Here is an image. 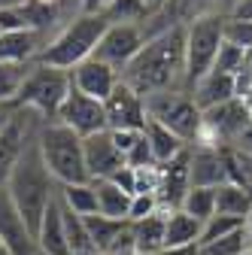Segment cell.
Returning <instances> with one entry per match:
<instances>
[{
  "mask_svg": "<svg viewBox=\"0 0 252 255\" xmlns=\"http://www.w3.org/2000/svg\"><path fill=\"white\" fill-rule=\"evenodd\" d=\"M119 79L134 88L140 98L158 91H182L185 79V27H170L143 43V49L128 61Z\"/></svg>",
  "mask_w": 252,
  "mask_h": 255,
  "instance_id": "1",
  "label": "cell"
},
{
  "mask_svg": "<svg viewBox=\"0 0 252 255\" xmlns=\"http://www.w3.org/2000/svg\"><path fill=\"white\" fill-rule=\"evenodd\" d=\"M9 191L12 204L18 207V213L24 216L30 234L37 237V228L43 222L46 207L52 204V198L58 195V182L52 179V173L43 164V155L37 149V140H30L21 152V158L15 161V167L9 170V179L3 185Z\"/></svg>",
  "mask_w": 252,
  "mask_h": 255,
  "instance_id": "2",
  "label": "cell"
},
{
  "mask_svg": "<svg viewBox=\"0 0 252 255\" xmlns=\"http://www.w3.org/2000/svg\"><path fill=\"white\" fill-rule=\"evenodd\" d=\"M37 149L43 155V164L58 185H79L91 182L82 158V137L73 134L61 122H46L37 134Z\"/></svg>",
  "mask_w": 252,
  "mask_h": 255,
  "instance_id": "3",
  "label": "cell"
},
{
  "mask_svg": "<svg viewBox=\"0 0 252 255\" xmlns=\"http://www.w3.org/2000/svg\"><path fill=\"white\" fill-rule=\"evenodd\" d=\"M107 18L104 15H79L73 18L64 30H58L52 37V43L34 58L37 64H46V67H58V70H73L76 64L88 61L94 55V46L104 37L107 30Z\"/></svg>",
  "mask_w": 252,
  "mask_h": 255,
  "instance_id": "4",
  "label": "cell"
},
{
  "mask_svg": "<svg viewBox=\"0 0 252 255\" xmlns=\"http://www.w3.org/2000/svg\"><path fill=\"white\" fill-rule=\"evenodd\" d=\"M225 18L222 12H210L185 27V79L182 91L192 94V88L213 70L216 55L225 43Z\"/></svg>",
  "mask_w": 252,
  "mask_h": 255,
  "instance_id": "5",
  "label": "cell"
},
{
  "mask_svg": "<svg viewBox=\"0 0 252 255\" xmlns=\"http://www.w3.org/2000/svg\"><path fill=\"white\" fill-rule=\"evenodd\" d=\"M146 116L152 122L164 125L170 134H176L185 146H195L204 131V113L195 107L192 94L185 91H158L143 98Z\"/></svg>",
  "mask_w": 252,
  "mask_h": 255,
  "instance_id": "6",
  "label": "cell"
},
{
  "mask_svg": "<svg viewBox=\"0 0 252 255\" xmlns=\"http://www.w3.org/2000/svg\"><path fill=\"white\" fill-rule=\"evenodd\" d=\"M67 91H70V73L67 70L46 67V64L34 61V67H30L18 98H15V107H27V110L40 113L46 122H55Z\"/></svg>",
  "mask_w": 252,
  "mask_h": 255,
  "instance_id": "7",
  "label": "cell"
},
{
  "mask_svg": "<svg viewBox=\"0 0 252 255\" xmlns=\"http://www.w3.org/2000/svg\"><path fill=\"white\" fill-rule=\"evenodd\" d=\"M43 125H46V119L40 113L27 110V107H15L9 125L0 131V185H6L9 170L15 167V161L21 158L24 146L30 140H37V134H40Z\"/></svg>",
  "mask_w": 252,
  "mask_h": 255,
  "instance_id": "8",
  "label": "cell"
},
{
  "mask_svg": "<svg viewBox=\"0 0 252 255\" xmlns=\"http://www.w3.org/2000/svg\"><path fill=\"white\" fill-rule=\"evenodd\" d=\"M146 37H143V27L134 24V21H110L107 30H104V37L98 40V46H94V55L91 58H98L104 64H110L113 70H125L128 67V61L143 49Z\"/></svg>",
  "mask_w": 252,
  "mask_h": 255,
  "instance_id": "9",
  "label": "cell"
},
{
  "mask_svg": "<svg viewBox=\"0 0 252 255\" xmlns=\"http://www.w3.org/2000/svg\"><path fill=\"white\" fill-rule=\"evenodd\" d=\"M55 122H61L64 128H70V131L79 134L82 140L91 137V134H101V131H107L104 101H94V98H88V94H82V91H76L70 85V91H67L64 104H61Z\"/></svg>",
  "mask_w": 252,
  "mask_h": 255,
  "instance_id": "10",
  "label": "cell"
},
{
  "mask_svg": "<svg viewBox=\"0 0 252 255\" xmlns=\"http://www.w3.org/2000/svg\"><path fill=\"white\" fill-rule=\"evenodd\" d=\"M249 128H252L249 110H246V104L240 98H234V101H228L222 107H213V110L204 113V131H201L198 143H207V146H213L219 140L234 143L243 131H249Z\"/></svg>",
  "mask_w": 252,
  "mask_h": 255,
  "instance_id": "11",
  "label": "cell"
},
{
  "mask_svg": "<svg viewBox=\"0 0 252 255\" xmlns=\"http://www.w3.org/2000/svg\"><path fill=\"white\" fill-rule=\"evenodd\" d=\"M104 113H107V131H143L149 122L143 98L122 79L113 88V94L104 101Z\"/></svg>",
  "mask_w": 252,
  "mask_h": 255,
  "instance_id": "12",
  "label": "cell"
},
{
  "mask_svg": "<svg viewBox=\"0 0 252 255\" xmlns=\"http://www.w3.org/2000/svg\"><path fill=\"white\" fill-rule=\"evenodd\" d=\"M0 240L9 249V255H34L37 252V237L30 234L24 216L12 204L9 191L0 185Z\"/></svg>",
  "mask_w": 252,
  "mask_h": 255,
  "instance_id": "13",
  "label": "cell"
},
{
  "mask_svg": "<svg viewBox=\"0 0 252 255\" xmlns=\"http://www.w3.org/2000/svg\"><path fill=\"white\" fill-rule=\"evenodd\" d=\"M82 158H85V170H88V179L98 182V179H110L116 170L125 167V155L116 149L110 131H101V134H91L82 140Z\"/></svg>",
  "mask_w": 252,
  "mask_h": 255,
  "instance_id": "14",
  "label": "cell"
},
{
  "mask_svg": "<svg viewBox=\"0 0 252 255\" xmlns=\"http://www.w3.org/2000/svg\"><path fill=\"white\" fill-rule=\"evenodd\" d=\"M161 170V188H158V201L164 210H179L185 191L192 188V146H185L176 158H170Z\"/></svg>",
  "mask_w": 252,
  "mask_h": 255,
  "instance_id": "15",
  "label": "cell"
},
{
  "mask_svg": "<svg viewBox=\"0 0 252 255\" xmlns=\"http://www.w3.org/2000/svg\"><path fill=\"white\" fill-rule=\"evenodd\" d=\"M222 182H231L228 152L219 146H207V143L192 146V185L195 188H216Z\"/></svg>",
  "mask_w": 252,
  "mask_h": 255,
  "instance_id": "16",
  "label": "cell"
},
{
  "mask_svg": "<svg viewBox=\"0 0 252 255\" xmlns=\"http://www.w3.org/2000/svg\"><path fill=\"white\" fill-rule=\"evenodd\" d=\"M70 85L94 101H107L113 88L119 85V70H113L110 64H104L98 58H88L70 70Z\"/></svg>",
  "mask_w": 252,
  "mask_h": 255,
  "instance_id": "17",
  "label": "cell"
},
{
  "mask_svg": "<svg viewBox=\"0 0 252 255\" xmlns=\"http://www.w3.org/2000/svg\"><path fill=\"white\" fill-rule=\"evenodd\" d=\"M237 98V76H228V73H216L210 70L195 88H192V101L201 113L213 110V107H222L228 101Z\"/></svg>",
  "mask_w": 252,
  "mask_h": 255,
  "instance_id": "18",
  "label": "cell"
},
{
  "mask_svg": "<svg viewBox=\"0 0 252 255\" xmlns=\"http://www.w3.org/2000/svg\"><path fill=\"white\" fill-rule=\"evenodd\" d=\"M37 249L43 255H70L67 234H64V219H61V198L58 195L46 207L43 222H40V228H37Z\"/></svg>",
  "mask_w": 252,
  "mask_h": 255,
  "instance_id": "19",
  "label": "cell"
},
{
  "mask_svg": "<svg viewBox=\"0 0 252 255\" xmlns=\"http://www.w3.org/2000/svg\"><path fill=\"white\" fill-rule=\"evenodd\" d=\"M49 46V37L40 30H12L0 34V61H34Z\"/></svg>",
  "mask_w": 252,
  "mask_h": 255,
  "instance_id": "20",
  "label": "cell"
},
{
  "mask_svg": "<svg viewBox=\"0 0 252 255\" xmlns=\"http://www.w3.org/2000/svg\"><path fill=\"white\" fill-rule=\"evenodd\" d=\"M167 213H170V210H158V213L149 216V219L131 222L137 255H158V252L164 249V225H167Z\"/></svg>",
  "mask_w": 252,
  "mask_h": 255,
  "instance_id": "21",
  "label": "cell"
},
{
  "mask_svg": "<svg viewBox=\"0 0 252 255\" xmlns=\"http://www.w3.org/2000/svg\"><path fill=\"white\" fill-rule=\"evenodd\" d=\"M216 213L249 222V216H252V188L240 185V182H222V185H216Z\"/></svg>",
  "mask_w": 252,
  "mask_h": 255,
  "instance_id": "22",
  "label": "cell"
},
{
  "mask_svg": "<svg viewBox=\"0 0 252 255\" xmlns=\"http://www.w3.org/2000/svg\"><path fill=\"white\" fill-rule=\"evenodd\" d=\"M143 137L149 140V149H152V158H155V164H167L170 158H176L182 149H185V143L176 137V134H170L164 125H158V122H146V128H143Z\"/></svg>",
  "mask_w": 252,
  "mask_h": 255,
  "instance_id": "23",
  "label": "cell"
},
{
  "mask_svg": "<svg viewBox=\"0 0 252 255\" xmlns=\"http://www.w3.org/2000/svg\"><path fill=\"white\" fill-rule=\"evenodd\" d=\"M82 222H85V231H88L94 249H98V255H107L110 246L116 243V237L128 228V222H125V219H107V216H101V213L82 216Z\"/></svg>",
  "mask_w": 252,
  "mask_h": 255,
  "instance_id": "24",
  "label": "cell"
},
{
  "mask_svg": "<svg viewBox=\"0 0 252 255\" xmlns=\"http://www.w3.org/2000/svg\"><path fill=\"white\" fill-rule=\"evenodd\" d=\"M94 191H98V213L101 216L128 222V207H131V195H128V191H122L110 179H98V182H94Z\"/></svg>",
  "mask_w": 252,
  "mask_h": 255,
  "instance_id": "25",
  "label": "cell"
},
{
  "mask_svg": "<svg viewBox=\"0 0 252 255\" xmlns=\"http://www.w3.org/2000/svg\"><path fill=\"white\" fill-rule=\"evenodd\" d=\"M201 225L195 216H188L182 210H170L167 213V225H164V246H185V243H198L201 237Z\"/></svg>",
  "mask_w": 252,
  "mask_h": 255,
  "instance_id": "26",
  "label": "cell"
},
{
  "mask_svg": "<svg viewBox=\"0 0 252 255\" xmlns=\"http://www.w3.org/2000/svg\"><path fill=\"white\" fill-rule=\"evenodd\" d=\"M34 61H0V104H15Z\"/></svg>",
  "mask_w": 252,
  "mask_h": 255,
  "instance_id": "27",
  "label": "cell"
},
{
  "mask_svg": "<svg viewBox=\"0 0 252 255\" xmlns=\"http://www.w3.org/2000/svg\"><path fill=\"white\" fill-rule=\"evenodd\" d=\"M58 198L67 210H73L76 216H91L98 213V191L94 182H79V185H58Z\"/></svg>",
  "mask_w": 252,
  "mask_h": 255,
  "instance_id": "28",
  "label": "cell"
},
{
  "mask_svg": "<svg viewBox=\"0 0 252 255\" xmlns=\"http://www.w3.org/2000/svg\"><path fill=\"white\" fill-rule=\"evenodd\" d=\"M61 219H64V234H67L70 255H98V249H94V243H91V237L85 231L82 216H76L73 210H67L61 204Z\"/></svg>",
  "mask_w": 252,
  "mask_h": 255,
  "instance_id": "29",
  "label": "cell"
},
{
  "mask_svg": "<svg viewBox=\"0 0 252 255\" xmlns=\"http://www.w3.org/2000/svg\"><path fill=\"white\" fill-rule=\"evenodd\" d=\"M179 210L188 213V216H195L198 222L213 219V216H216V188H195V185H192V188L185 191Z\"/></svg>",
  "mask_w": 252,
  "mask_h": 255,
  "instance_id": "30",
  "label": "cell"
},
{
  "mask_svg": "<svg viewBox=\"0 0 252 255\" xmlns=\"http://www.w3.org/2000/svg\"><path fill=\"white\" fill-rule=\"evenodd\" d=\"M249 249H252L249 234H246V228H240V231H231L225 237L201 246V255H249Z\"/></svg>",
  "mask_w": 252,
  "mask_h": 255,
  "instance_id": "31",
  "label": "cell"
},
{
  "mask_svg": "<svg viewBox=\"0 0 252 255\" xmlns=\"http://www.w3.org/2000/svg\"><path fill=\"white\" fill-rule=\"evenodd\" d=\"M149 15H152L149 0H113L104 18L107 21H134V24H140Z\"/></svg>",
  "mask_w": 252,
  "mask_h": 255,
  "instance_id": "32",
  "label": "cell"
},
{
  "mask_svg": "<svg viewBox=\"0 0 252 255\" xmlns=\"http://www.w3.org/2000/svg\"><path fill=\"white\" fill-rule=\"evenodd\" d=\"M240 228H246V219H234V216H213V219H207L204 225H201V237H198V246H207V243H213V240H219V237H225V234H231V231H240Z\"/></svg>",
  "mask_w": 252,
  "mask_h": 255,
  "instance_id": "33",
  "label": "cell"
},
{
  "mask_svg": "<svg viewBox=\"0 0 252 255\" xmlns=\"http://www.w3.org/2000/svg\"><path fill=\"white\" fill-rule=\"evenodd\" d=\"M225 43H231L243 52H252V18L228 15L225 18Z\"/></svg>",
  "mask_w": 252,
  "mask_h": 255,
  "instance_id": "34",
  "label": "cell"
},
{
  "mask_svg": "<svg viewBox=\"0 0 252 255\" xmlns=\"http://www.w3.org/2000/svg\"><path fill=\"white\" fill-rule=\"evenodd\" d=\"M243 64H246V52L231 46V43H222V49H219L216 55V64H213V70L216 73H228V76H237L243 70Z\"/></svg>",
  "mask_w": 252,
  "mask_h": 255,
  "instance_id": "35",
  "label": "cell"
},
{
  "mask_svg": "<svg viewBox=\"0 0 252 255\" xmlns=\"http://www.w3.org/2000/svg\"><path fill=\"white\" fill-rule=\"evenodd\" d=\"M228 173H231V182L252 188V152H240V149L228 152Z\"/></svg>",
  "mask_w": 252,
  "mask_h": 255,
  "instance_id": "36",
  "label": "cell"
},
{
  "mask_svg": "<svg viewBox=\"0 0 252 255\" xmlns=\"http://www.w3.org/2000/svg\"><path fill=\"white\" fill-rule=\"evenodd\" d=\"M158 210H164L161 201H158V195H134L131 198V207H128V222L149 219V216H155Z\"/></svg>",
  "mask_w": 252,
  "mask_h": 255,
  "instance_id": "37",
  "label": "cell"
},
{
  "mask_svg": "<svg viewBox=\"0 0 252 255\" xmlns=\"http://www.w3.org/2000/svg\"><path fill=\"white\" fill-rule=\"evenodd\" d=\"M125 164L134 167V170H143V167H155V158H152V149H149V140L140 134V140L134 143V149L125 155Z\"/></svg>",
  "mask_w": 252,
  "mask_h": 255,
  "instance_id": "38",
  "label": "cell"
},
{
  "mask_svg": "<svg viewBox=\"0 0 252 255\" xmlns=\"http://www.w3.org/2000/svg\"><path fill=\"white\" fill-rule=\"evenodd\" d=\"M110 182H116V185H119L122 191H128V195L134 198V191H137V170L125 164L122 170H116V173L110 176Z\"/></svg>",
  "mask_w": 252,
  "mask_h": 255,
  "instance_id": "39",
  "label": "cell"
},
{
  "mask_svg": "<svg viewBox=\"0 0 252 255\" xmlns=\"http://www.w3.org/2000/svg\"><path fill=\"white\" fill-rule=\"evenodd\" d=\"M140 134H143V131H110V137H113V143H116V149H119L122 155H128V152L134 149V143L140 140Z\"/></svg>",
  "mask_w": 252,
  "mask_h": 255,
  "instance_id": "40",
  "label": "cell"
},
{
  "mask_svg": "<svg viewBox=\"0 0 252 255\" xmlns=\"http://www.w3.org/2000/svg\"><path fill=\"white\" fill-rule=\"evenodd\" d=\"M82 3V15H107L113 0H79Z\"/></svg>",
  "mask_w": 252,
  "mask_h": 255,
  "instance_id": "41",
  "label": "cell"
},
{
  "mask_svg": "<svg viewBox=\"0 0 252 255\" xmlns=\"http://www.w3.org/2000/svg\"><path fill=\"white\" fill-rule=\"evenodd\" d=\"M158 255H201L198 243H185V246H164Z\"/></svg>",
  "mask_w": 252,
  "mask_h": 255,
  "instance_id": "42",
  "label": "cell"
},
{
  "mask_svg": "<svg viewBox=\"0 0 252 255\" xmlns=\"http://www.w3.org/2000/svg\"><path fill=\"white\" fill-rule=\"evenodd\" d=\"M12 113H15V104H0V131H3V128L9 125Z\"/></svg>",
  "mask_w": 252,
  "mask_h": 255,
  "instance_id": "43",
  "label": "cell"
},
{
  "mask_svg": "<svg viewBox=\"0 0 252 255\" xmlns=\"http://www.w3.org/2000/svg\"><path fill=\"white\" fill-rule=\"evenodd\" d=\"M240 3H243V0H216V6H219V12H222V15H231Z\"/></svg>",
  "mask_w": 252,
  "mask_h": 255,
  "instance_id": "44",
  "label": "cell"
},
{
  "mask_svg": "<svg viewBox=\"0 0 252 255\" xmlns=\"http://www.w3.org/2000/svg\"><path fill=\"white\" fill-rule=\"evenodd\" d=\"M234 143H237V149H240V152H252V128H249V131H243Z\"/></svg>",
  "mask_w": 252,
  "mask_h": 255,
  "instance_id": "45",
  "label": "cell"
},
{
  "mask_svg": "<svg viewBox=\"0 0 252 255\" xmlns=\"http://www.w3.org/2000/svg\"><path fill=\"white\" fill-rule=\"evenodd\" d=\"M234 18H252V0H243V3L231 12Z\"/></svg>",
  "mask_w": 252,
  "mask_h": 255,
  "instance_id": "46",
  "label": "cell"
},
{
  "mask_svg": "<svg viewBox=\"0 0 252 255\" xmlns=\"http://www.w3.org/2000/svg\"><path fill=\"white\" fill-rule=\"evenodd\" d=\"M18 3H24V0H0V9H6V6H18Z\"/></svg>",
  "mask_w": 252,
  "mask_h": 255,
  "instance_id": "47",
  "label": "cell"
},
{
  "mask_svg": "<svg viewBox=\"0 0 252 255\" xmlns=\"http://www.w3.org/2000/svg\"><path fill=\"white\" fill-rule=\"evenodd\" d=\"M161 3H164V0H149V6H152V12H155V9H158Z\"/></svg>",
  "mask_w": 252,
  "mask_h": 255,
  "instance_id": "48",
  "label": "cell"
},
{
  "mask_svg": "<svg viewBox=\"0 0 252 255\" xmlns=\"http://www.w3.org/2000/svg\"><path fill=\"white\" fill-rule=\"evenodd\" d=\"M246 234H249V243H252V216H249V222H246Z\"/></svg>",
  "mask_w": 252,
  "mask_h": 255,
  "instance_id": "49",
  "label": "cell"
},
{
  "mask_svg": "<svg viewBox=\"0 0 252 255\" xmlns=\"http://www.w3.org/2000/svg\"><path fill=\"white\" fill-rule=\"evenodd\" d=\"M0 255H9V249L3 246V240H0Z\"/></svg>",
  "mask_w": 252,
  "mask_h": 255,
  "instance_id": "50",
  "label": "cell"
},
{
  "mask_svg": "<svg viewBox=\"0 0 252 255\" xmlns=\"http://www.w3.org/2000/svg\"><path fill=\"white\" fill-rule=\"evenodd\" d=\"M34 255H43V252H40V249H37V252H34Z\"/></svg>",
  "mask_w": 252,
  "mask_h": 255,
  "instance_id": "51",
  "label": "cell"
},
{
  "mask_svg": "<svg viewBox=\"0 0 252 255\" xmlns=\"http://www.w3.org/2000/svg\"><path fill=\"white\" fill-rule=\"evenodd\" d=\"M249 255H252V249H249Z\"/></svg>",
  "mask_w": 252,
  "mask_h": 255,
  "instance_id": "52",
  "label": "cell"
}]
</instances>
